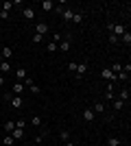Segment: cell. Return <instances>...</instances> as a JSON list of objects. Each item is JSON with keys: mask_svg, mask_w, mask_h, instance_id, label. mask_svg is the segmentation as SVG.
Instances as JSON below:
<instances>
[{"mask_svg": "<svg viewBox=\"0 0 131 146\" xmlns=\"http://www.w3.org/2000/svg\"><path fill=\"white\" fill-rule=\"evenodd\" d=\"M11 92H13V94H15V96H20V94H24V85L15 81V83H13V87H11Z\"/></svg>", "mask_w": 131, "mask_h": 146, "instance_id": "obj_13", "label": "cell"}, {"mask_svg": "<svg viewBox=\"0 0 131 146\" xmlns=\"http://www.w3.org/2000/svg\"><path fill=\"white\" fill-rule=\"evenodd\" d=\"M122 142L118 140V137H107V146H120Z\"/></svg>", "mask_w": 131, "mask_h": 146, "instance_id": "obj_23", "label": "cell"}, {"mask_svg": "<svg viewBox=\"0 0 131 146\" xmlns=\"http://www.w3.org/2000/svg\"><path fill=\"white\" fill-rule=\"evenodd\" d=\"M100 79H105L107 83H114V81H116V74H114L109 68H103V70H100Z\"/></svg>", "mask_w": 131, "mask_h": 146, "instance_id": "obj_2", "label": "cell"}, {"mask_svg": "<svg viewBox=\"0 0 131 146\" xmlns=\"http://www.w3.org/2000/svg\"><path fill=\"white\" fill-rule=\"evenodd\" d=\"M13 144H15V140H13L11 135H7V133H5V146H13Z\"/></svg>", "mask_w": 131, "mask_h": 146, "instance_id": "obj_27", "label": "cell"}, {"mask_svg": "<svg viewBox=\"0 0 131 146\" xmlns=\"http://www.w3.org/2000/svg\"><path fill=\"white\" fill-rule=\"evenodd\" d=\"M29 90H31V92H33V94H39V87H37V85H35V83H33V85H29Z\"/></svg>", "mask_w": 131, "mask_h": 146, "instance_id": "obj_32", "label": "cell"}, {"mask_svg": "<svg viewBox=\"0 0 131 146\" xmlns=\"http://www.w3.org/2000/svg\"><path fill=\"white\" fill-rule=\"evenodd\" d=\"M116 98H118V100H122V103H127V100H129V90H127V87H125V90H120Z\"/></svg>", "mask_w": 131, "mask_h": 146, "instance_id": "obj_16", "label": "cell"}, {"mask_svg": "<svg viewBox=\"0 0 131 146\" xmlns=\"http://www.w3.org/2000/svg\"><path fill=\"white\" fill-rule=\"evenodd\" d=\"M0 20H9V13H7V11H0Z\"/></svg>", "mask_w": 131, "mask_h": 146, "instance_id": "obj_35", "label": "cell"}, {"mask_svg": "<svg viewBox=\"0 0 131 146\" xmlns=\"http://www.w3.org/2000/svg\"><path fill=\"white\" fill-rule=\"evenodd\" d=\"M33 83H35V81H33L31 76H26V79H24V85H26V87H29V85H33Z\"/></svg>", "mask_w": 131, "mask_h": 146, "instance_id": "obj_33", "label": "cell"}, {"mask_svg": "<svg viewBox=\"0 0 131 146\" xmlns=\"http://www.w3.org/2000/svg\"><path fill=\"white\" fill-rule=\"evenodd\" d=\"M13 129H15V120H9V122H5V133H7V135L11 133Z\"/></svg>", "mask_w": 131, "mask_h": 146, "instance_id": "obj_18", "label": "cell"}, {"mask_svg": "<svg viewBox=\"0 0 131 146\" xmlns=\"http://www.w3.org/2000/svg\"><path fill=\"white\" fill-rule=\"evenodd\" d=\"M63 146H74V142H66V144H63Z\"/></svg>", "mask_w": 131, "mask_h": 146, "instance_id": "obj_37", "label": "cell"}, {"mask_svg": "<svg viewBox=\"0 0 131 146\" xmlns=\"http://www.w3.org/2000/svg\"><path fill=\"white\" fill-rule=\"evenodd\" d=\"M0 57H2L5 61H9L13 57V48L11 46H0Z\"/></svg>", "mask_w": 131, "mask_h": 146, "instance_id": "obj_4", "label": "cell"}, {"mask_svg": "<svg viewBox=\"0 0 131 146\" xmlns=\"http://www.w3.org/2000/svg\"><path fill=\"white\" fill-rule=\"evenodd\" d=\"M120 42H125L127 46H131V33H129V31H125V33L120 35Z\"/></svg>", "mask_w": 131, "mask_h": 146, "instance_id": "obj_19", "label": "cell"}, {"mask_svg": "<svg viewBox=\"0 0 131 146\" xmlns=\"http://www.w3.org/2000/svg\"><path fill=\"white\" fill-rule=\"evenodd\" d=\"M94 118H96V113L92 111V107H87V109H83V120H85V122H92Z\"/></svg>", "mask_w": 131, "mask_h": 146, "instance_id": "obj_9", "label": "cell"}, {"mask_svg": "<svg viewBox=\"0 0 131 146\" xmlns=\"http://www.w3.org/2000/svg\"><path fill=\"white\" fill-rule=\"evenodd\" d=\"M57 48L61 50V52H68V50H70V39H61V42H59V46H57Z\"/></svg>", "mask_w": 131, "mask_h": 146, "instance_id": "obj_15", "label": "cell"}, {"mask_svg": "<svg viewBox=\"0 0 131 146\" xmlns=\"http://www.w3.org/2000/svg\"><path fill=\"white\" fill-rule=\"evenodd\" d=\"M105 98H107V100H114V98H116V87H114V83H107V87H105Z\"/></svg>", "mask_w": 131, "mask_h": 146, "instance_id": "obj_6", "label": "cell"}, {"mask_svg": "<svg viewBox=\"0 0 131 146\" xmlns=\"http://www.w3.org/2000/svg\"><path fill=\"white\" fill-rule=\"evenodd\" d=\"M109 42H112V44H118L120 39H118V37H116V35H109Z\"/></svg>", "mask_w": 131, "mask_h": 146, "instance_id": "obj_34", "label": "cell"}, {"mask_svg": "<svg viewBox=\"0 0 131 146\" xmlns=\"http://www.w3.org/2000/svg\"><path fill=\"white\" fill-rule=\"evenodd\" d=\"M33 42H35V44H39V42H44V37H42V35H37V33H35V35H33Z\"/></svg>", "mask_w": 131, "mask_h": 146, "instance_id": "obj_31", "label": "cell"}, {"mask_svg": "<svg viewBox=\"0 0 131 146\" xmlns=\"http://www.w3.org/2000/svg\"><path fill=\"white\" fill-rule=\"evenodd\" d=\"M72 15H74V11H72V9H63V11H61V18L66 20V22H70V20H72Z\"/></svg>", "mask_w": 131, "mask_h": 146, "instance_id": "obj_17", "label": "cell"}, {"mask_svg": "<svg viewBox=\"0 0 131 146\" xmlns=\"http://www.w3.org/2000/svg\"><path fill=\"white\" fill-rule=\"evenodd\" d=\"M107 31H109L112 35H116V37L120 39V35H122V33L127 31V26H125V24H107Z\"/></svg>", "mask_w": 131, "mask_h": 146, "instance_id": "obj_1", "label": "cell"}, {"mask_svg": "<svg viewBox=\"0 0 131 146\" xmlns=\"http://www.w3.org/2000/svg\"><path fill=\"white\" fill-rule=\"evenodd\" d=\"M92 111H94V113H103V111H105V103H96Z\"/></svg>", "mask_w": 131, "mask_h": 146, "instance_id": "obj_21", "label": "cell"}, {"mask_svg": "<svg viewBox=\"0 0 131 146\" xmlns=\"http://www.w3.org/2000/svg\"><path fill=\"white\" fill-rule=\"evenodd\" d=\"M85 72H87V61H81V63H76V79H83L85 76Z\"/></svg>", "mask_w": 131, "mask_h": 146, "instance_id": "obj_3", "label": "cell"}, {"mask_svg": "<svg viewBox=\"0 0 131 146\" xmlns=\"http://www.w3.org/2000/svg\"><path fill=\"white\" fill-rule=\"evenodd\" d=\"M35 33H37V35H46V33H48V24H44V22H39V24H35Z\"/></svg>", "mask_w": 131, "mask_h": 146, "instance_id": "obj_11", "label": "cell"}, {"mask_svg": "<svg viewBox=\"0 0 131 146\" xmlns=\"http://www.w3.org/2000/svg\"><path fill=\"white\" fill-rule=\"evenodd\" d=\"M112 103H114V109H116V111H120L122 107H125V103H122V100H118V98H114Z\"/></svg>", "mask_w": 131, "mask_h": 146, "instance_id": "obj_24", "label": "cell"}, {"mask_svg": "<svg viewBox=\"0 0 131 146\" xmlns=\"http://www.w3.org/2000/svg\"><path fill=\"white\" fill-rule=\"evenodd\" d=\"M26 76H29V72H26L24 68H18V70H15V79H18V83H22Z\"/></svg>", "mask_w": 131, "mask_h": 146, "instance_id": "obj_12", "label": "cell"}, {"mask_svg": "<svg viewBox=\"0 0 131 146\" xmlns=\"http://www.w3.org/2000/svg\"><path fill=\"white\" fill-rule=\"evenodd\" d=\"M68 70H70V72H76V61H70V63H68Z\"/></svg>", "mask_w": 131, "mask_h": 146, "instance_id": "obj_30", "label": "cell"}, {"mask_svg": "<svg viewBox=\"0 0 131 146\" xmlns=\"http://www.w3.org/2000/svg\"><path fill=\"white\" fill-rule=\"evenodd\" d=\"M22 15H24V20L31 22V20H35V9H33V7H24V9H22Z\"/></svg>", "mask_w": 131, "mask_h": 146, "instance_id": "obj_7", "label": "cell"}, {"mask_svg": "<svg viewBox=\"0 0 131 146\" xmlns=\"http://www.w3.org/2000/svg\"><path fill=\"white\" fill-rule=\"evenodd\" d=\"M9 103H11L13 109H22V107H24V98H22V96H11Z\"/></svg>", "mask_w": 131, "mask_h": 146, "instance_id": "obj_5", "label": "cell"}, {"mask_svg": "<svg viewBox=\"0 0 131 146\" xmlns=\"http://www.w3.org/2000/svg\"><path fill=\"white\" fill-rule=\"evenodd\" d=\"M59 137H61L63 142H70V129H63L61 133H59Z\"/></svg>", "mask_w": 131, "mask_h": 146, "instance_id": "obj_22", "label": "cell"}, {"mask_svg": "<svg viewBox=\"0 0 131 146\" xmlns=\"http://www.w3.org/2000/svg\"><path fill=\"white\" fill-rule=\"evenodd\" d=\"M9 135H11L13 140L18 142V140H24V135H26V133H24V129H13V131H11Z\"/></svg>", "mask_w": 131, "mask_h": 146, "instance_id": "obj_8", "label": "cell"}, {"mask_svg": "<svg viewBox=\"0 0 131 146\" xmlns=\"http://www.w3.org/2000/svg\"><path fill=\"white\" fill-rule=\"evenodd\" d=\"M70 22H74V24H81V22H83V13L76 11L74 15H72V20H70Z\"/></svg>", "mask_w": 131, "mask_h": 146, "instance_id": "obj_20", "label": "cell"}, {"mask_svg": "<svg viewBox=\"0 0 131 146\" xmlns=\"http://www.w3.org/2000/svg\"><path fill=\"white\" fill-rule=\"evenodd\" d=\"M57 46H59V44H55V42H48V44H46V50H48V52H55V50H57Z\"/></svg>", "mask_w": 131, "mask_h": 146, "instance_id": "obj_26", "label": "cell"}, {"mask_svg": "<svg viewBox=\"0 0 131 146\" xmlns=\"http://www.w3.org/2000/svg\"><path fill=\"white\" fill-rule=\"evenodd\" d=\"M0 72H2V76H7V74L11 72V63H9V61H0Z\"/></svg>", "mask_w": 131, "mask_h": 146, "instance_id": "obj_10", "label": "cell"}, {"mask_svg": "<svg viewBox=\"0 0 131 146\" xmlns=\"http://www.w3.org/2000/svg\"><path fill=\"white\" fill-rule=\"evenodd\" d=\"M5 85V76H0V87Z\"/></svg>", "mask_w": 131, "mask_h": 146, "instance_id": "obj_36", "label": "cell"}, {"mask_svg": "<svg viewBox=\"0 0 131 146\" xmlns=\"http://www.w3.org/2000/svg\"><path fill=\"white\" fill-rule=\"evenodd\" d=\"M39 7H42L44 11H53V9H55V2H53V0H42Z\"/></svg>", "mask_w": 131, "mask_h": 146, "instance_id": "obj_14", "label": "cell"}, {"mask_svg": "<svg viewBox=\"0 0 131 146\" xmlns=\"http://www.w3.org/2000/svg\"><path fill=\"white\" fill-rule=\"evenodd\" d=\"M0 39H2V33H0Z\"/></svg>", "mask_w": 131, "mask_h": 146, "instance_id": "obj_38", "label": "cell"}, {"mask_svg": "<svg viewBox=\"0 0 131 146\" xmlns=\"http://www.w3.org/2000/svg\"><path fill=\"white\" fill-rule=\"evenodd\" d=\"M109 70H112L114 74H118V72H122V63H114V66L109 68Z\"/></svg>", "mask_w": 131, "mask_h": 146, "instance_id": "obj_25", "label": "cell"}, {"mask_svg": "<svg viewBox=\"0 0 131 146\" xmlns=\"http://www.w3.org/2000/svg\"><path fill=\"white\" fill-rule=\"evenodd\" d=\"M31 124H33V127H39V124H42V118H39V116H33L31 118Z\"/></svg>", "mask_w": 131, "mask_h": 146, "instance_id": "obj_28", "label": "cell"}, {"mask_svg": "<svg viewBox=\"0 0 131 146\" xmlns=\"http://www.w3.org/2000/svg\"><path fill=\"white\" fill-rule=\"evenodd\" d=\"M26 127V122L22 120V118H20V120H15V129H24Z\"/></svg>", "mask_w": 131, "mask_h": 146, "instance_id": "obj_29", "label": "cell"}]
</instances>
